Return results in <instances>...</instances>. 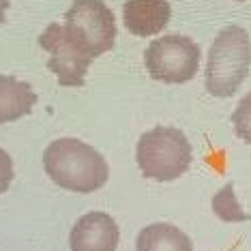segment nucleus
I'll use <instances>...</instances> for the list:
<instances>
[{"instance_id":"1","label":"nucleus","mask_w":251,"mask_h":251,"mask_svg":"<svg viewBox=\"0 0 251 251\" xmlns=\"http://www.w3.org/2000/svg\"><path fill=\"white\" fill-rule=\"evenodd\" d=\"M43 165L56 185L75 193L101 189L110 176L103 155L77 138L54 140L43 152Z\"/></svg>"},{"instance_id":"2","label":"nucleus","mask_w":251,"mask_h":251,"mask_svg":"<svg viewBox=\"0 0 251 251\" xmlns=\"http://www.w3.org/2000/svg\"><path fill=\"white\" fill-rule=\"evenodd\" d=\"M251 67V41L241 26H226L215 37L206 62V90L227 99L241 88Z\"/></svg>"},{"instance_id":"3","label":"nucleus","mask_w":251,"mask_h":251,"mask_svg":"<svg viewBox=\"0 0 251 251\" xmlns=\"http://www.w3.org/2000/svg\"><path fill=\"white\" fill-rule=\"evenodd\" d=\"M193 159L187 135L176 127H155L140 135L135 161L146 178L170 182L189 170Z\"/></svg>"},{"instance_id":"4","label":"nucleus","mask_w":251,"mask_h":251,"mask_svg":"<svg viewBox=\"0 0 251 251\" xmlns=\"http://www.w3.org/2000/svg\"><path fill=\"white\" fill-rule=\"evenodd\" d=\"M65 30L93 58L110 52L118 35L114 11L103 0H73L65 13Z\"/></svg>"},{"instance_id":"5","label":"nucleus","mask_w":251,"mask_h":251,"mask_svg":"<svg viewBox=\"0 0 251 251\" xmlns=\"http://www.w3.org/2000/svg\"><path fill=\"white\" fill-rule=\"evenodd\" d=\"M200 45L185 35H165L148 43L144 65L148 75L165 84H185L200 69Z\"/></svg>"},{"instance_id":"6","label":"nucleus","mask_w":251,"mask_h":251,"mask_svg":"<svg viewBox=\"0 0 251 251\" xmlns=\"http://www.w3.org/2000/svg\"><path fill=\"white\" fill-rule=\"evenodd\" d=\"M39 45L50 52L48 67L58 77L60 86H84L88 67L95 58L88 56L73 39L67 35L65 26L50 24L39 37Z\"/></svg>"},{"instance_id":"7","label":"nucleus","mask_w":251,"mask_h":251,"mask_svg":"<svg viewBox=\"0 0 251 251\" xmlns=\"http://www.w3.org/2000/svg\"><path fill=\"white\" fill-rule=\"evenodd\" d=\"M121 230L114 217L101 210H93L79 217L69 236L71 251H116Z\"/></svg>"},{"instance_id":"8","label":"nucleus","mask_w":251,"mask_h":251,"mask_svg":"<svg viewBox=\"0 0 251 251\" xmlns=\"http://www.w3.org/2000/svg\"><path fill=\"white\" fill-rule=\"evenodd\" d=\"M172 18L170 0H127L123 7V20L131 35H157Z\"/></svg>"},{"instance_id":"9","label":"nucleus","mask_w":251,"mask_h":251,"mask_svg":"<svg viewBox=\"0 0 251 251\" xmlns=\"http://www.w3.org/2000/svg\"><path fill=\"white\" fill-rule=\"evenodd\" d=\"M37 93L28 82L18 77L0 75V123H13L32 112Z\"/></svg>"},{"instance_id":"10","label":"nucleus","mask_w":251,"mask_h":251,"mask_svg":"<svg viewBox=\"0 0 251 251\" xmlns=\"http://www.w3.org/2000/svg\"><path fill=\"white\" fill-rule=\"evenodd\" d=\"M135 251H193V243L172 224H151L138 234Z\"/></svg>"},{"instance_id":"11","label":"nucleus","mask_w":251,"mask_h":251,"mask_svg":"<svg viewBox=\"0 0 251 251\" xmlns=\"http://www.w3.org/2000/svg\"><path fill=\"white\" fill-rule=\"evenodd\" d=\"M213 210L217 213V217L224 221H247V219H251V215L245 213L241 208V204H238L236 196H234L232 182H227L224 189L213 198Z\"/></svg>"},{"instance_id":"12","label":"nucleus","mask_w":251,"mask_h":251,"mask_svg":"<svg viewBox=\"0 0 251 251\" xmlns=\"http://www.w3.org/2000/svg\"><path fill=\"white\" fill-rule=\"evenodd\" d=\"M232 123H234V133L245 144H251V93H247L238 101L236 110L232 114Z\"/></svg>"},{"instance_id":"13","label":"nucleus","mask_w":251,"mask_h":251,"mask_svg":"<svg viewBox=\"0 0 251 251\" xmlns=\"http://www.w3.org/2000/svg\"><path fill=\"white\" fill-rule=\"evenodd\" d=\"M11 180H13V161L9 152L0 148V196L11 187Z\"/></svg>"},{"instance_id":"14","label":"nucleus","mask_w":251,"mask_h":251,"mask_svg":"<svg viewBox=\"0 0 251 251\" xmlns=\"http://www.w3.org/2000/svg\"><path fill=\"white\" fill-rule=\"evenodd\" d=\"M7 9H9V0H0V24L7 22Z\"/></svg>"}]
</instances>
